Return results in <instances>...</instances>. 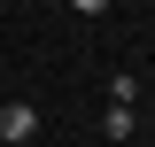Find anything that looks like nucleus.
<instances>
[{
    "label": "nucleus",
    "instance_id": "1",
    "mask_svg": "<svg viewBox=\"0 0 155 147\" xmlns=\"http://www.w3.org/2000/svg\"><path fill=\"white\" fill-rule=\"evenodd\" d=\"M31 132H39V109H31V101H0V147H23Z\"/></svg>",
    "mask_w": 155,
    "mask_h": 147
},
{
    "label": "nucleus",
    "instance_id": "2",
    "mask_svg": "<svg viewBox=\"0 0 155 147\" xmlns=\"http://www.w3.org/2000/svg\"><path fill=\"white\" fill-rule=\"evenodd\" d=\"M132 132H140L132 101H109V109H101V139H109V147H132Z\"/></svg>",
    "mask_w": 155,
    "mask_h": 147
},
{
    "label": "nucleus",
    "instance_id": "3",
    "mask_svg": "<svg viewBox=\"0 0 155 147\" xmlns=\"http://www.w3.org/2000/svg\"><path fill=\"white\" fill-rule=\"evenodd\" d=\"M70 8H78V16H109V0H70Z\"/></svg>",
    "mask_w": 155,
    "mask_h": 147
}]
</instances>
